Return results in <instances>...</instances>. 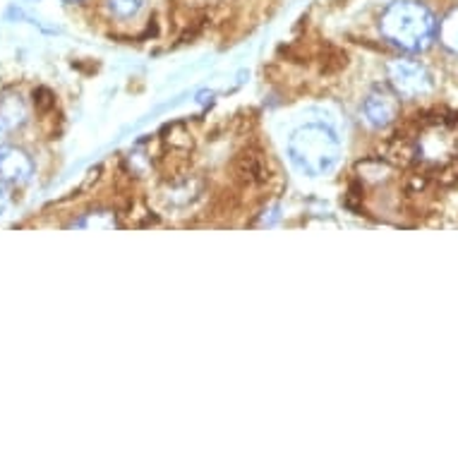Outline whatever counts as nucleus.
Masks as SVG:
<instances>
[{
	"instance_id": "f257e3e1",
	"label": "nucleus",
	"mask_w": 458,
	"mask_h": 458,
	"mask_svg": "<svg viewBox=\"0 0 458 458\" xmlns=\"http://www.w3.org/2000/svg\"><path fill=\"white\" fill-rule=\"evenodd\" d=\"M379 30L389 44L408 53H418L425 51L437 34V20L422 3L398 0L382 13Z\"/></svg>"
},
{
	"instance_id": "20e7f679",
	"label": "nucleus",
	"mask_w": 458,
	"mask_h": 458,
	"mask_svg": "<svg viewBox=\"0 0 458 458\" xmlns=\"http://www.w3.org/2000/svg\"><path fill=\"white\" fill-rule=\"evenodd\" d=\"M389 84L398 98H420L432 91V77L425 65L406 58L389 63Z\"/></svg>"
},
{
	"instance_id": "423d86ee",
	"label": "nucleus",
	"mask_w": 458,
	"mask_h": 458,
	"mask_svg": "<svg viewBox=\"0 0 458 458\" xmlns=\"http://www.w3.org/2000/svg\"><path fill=\"white\" fill-rule=\"evenodd\" d=\"M34 175V161L20 147H0V181L22 185Z\"/></svg>"
},
{
	"instance_id": "6e6552de",
	"label": "nucleus",
	"mask_w": 458,
	"mask_h": 458,
	"mask_svg": "<svg viewBox=\"0 0 458 458\" xmlns=\"http://www.w3.org/2000/svg\"><path fill=\"white\" fill-rule=\"evenodd\" d=\"M437 37H439V44H442L446 51L458 55V8L451 10L449 15L439 22V27H437Z\"/></svg>"
},
{
	"instance_id": "7ed1b4c3",
	"label": "nucleus",
	"mask_w": 458,
	"mask_h": 458,
	"mask_svg": "<svg viewBox=\"0 0 458 458\" xmlns=\"http://www.w3.org/2000/svg\"><path fill=\"white\" fill-rule=\"evenodd\" d=\"M415 158L432 168H444L458 158V123L429 121L415 137Z\"/></svg>"
},
{
	"instance_id": "9b49d317",
	"label": "nucleus",
	"mask_w": 458,
	"mask_h": 458,
	"mask_svg": "<svg viewBox=\"0 0 458 458\" xmlns=\"http://www.w3.org/2000/svg\"><path fill=\"white\" fill-rule=\"evenodd\" d=\"M8 202H10V192L8 188H5V181H0V214L5 211Z\"/></svg>"
},
{
	"instance_id": "9d476101",
	"label": "nucleus",
	"mask_w": 458,
	"mask_h": 458,
	"mask_svg": "<svg viewBox=\"0 0 458 458\" xmlns=\"http://www.w3.org/2000/svg\"><path fill=\"white\" fill-rule=\"evenodd\" d=\"M34 104H37L41 111H46V108H51L55 101H53V94L48 89H37L34 91Z\"/></svg>"
},
{
	"instance_id": "f8f14e48",
	"label": "nucleus",
	"mask_w": 458,
	"mask_h": 458,
	"mask_svg": "<svg viewBox=\"0 0 458 458\" xmlns=\"http://www.w3.org/2000/svg\"><path fill=\"white\" fill-rule=\"evenodd\" d=\"M65 3H80V0H65Z\"/></svg>"
},
{
	"instance_id": "0eeeda50",
	"label": "nucleus",
	"mask_w": 458,
	"mask_h": 458,
	"mask_svg": "<svg viewBox=\"0 0 458 458\" xmlns=\"http://www.w3.org/2000/svg\"><path fill=\"white\" fill-rule=\"evenodd\" d=\"M27 118L24 104L20 97H10L0 104V135H5L10 130L20 128Z\"/></svg>"
},
{
	"instance_id": "1a4fd4ad",
	"label": "nucleus",
	"mask_w": 458,
	"mask_h": 458,
	"mask_svg": "<svg viewBox=\"0 0 458 458\" xmlns=\"http://www.w3.org/2000/svg\"><path fill=\"white\" fill-rule=\"evenodd\" d=\"M144 3L147 0H108V10L115 17H121V20H130V17H135L144 8Z\"/></svg>"
},
{
	"instance_id": "39448f33",
	"label": "nucleus",
	"mask_w": 458,
	"mask_h": 458,
	"mask_svg": "<svg viewBox=\"0 0 458 458\" xmlns=\"http://www.w3.org/2000/svg\"><path fill=\"white\" fill-rule=\"evenodd\" d=\"M398 113H401V104H398L396 91L391 94V91L377 87L362 101V115L372 128H386L396 121Z\"/></svg>"
},
{
	"instance_id": "f03ea898",
	"label": "nucleus",
	"mask_w": 458,
	"mask_h": 458,
	"mask_svg": "<svg viewBox=\"0 0 458 458\" xmlns=\"http://www.w3.org/2000/svg\"><path fill=\"white\" fill-rule=\"evenodd\" d=\"M288 157L301 174L319 178L336 168L341 158V140L329 125L310 123L295 130L288 140Z\"/></svg>"
}]
</instances>
